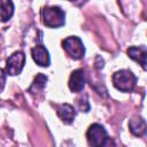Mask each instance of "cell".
<instances>
[{
	"label": "cell",
	"instance_id": "8fae6325",
	"mask_svg": "<svg viewBox=\"0 0 147 147\" xmlns=\"http://www.w3.org/2000/svg\"><path fill=\"white\" fill-rule=\"evenodd\" d=\"M14 14V3L8 0L0 1V20L2 22H7Z\"/></svg>",
	"mask_w": 147,
	"mask_h": 147
},
{
	"label": "cell",
	"instance_id": "30bf717a",
	"mask_svg": "<svg viewBox=\"0 0 147 147\" xmlns=\"http://www.w3.org/2000/svg\"><path fill=\"white\" fill-rule=\"evenodd\" d=\"M129 127H130V131L134 136L141 137L146 132V121L142 117H140V116H136V117L130 119Z\"/></svg>",
	"mask_w": 147,
	"mask_h": 147
},
{
	"label": "cell",
	"instance_id": "3957f363",
	"mask_svg": "<svg viewBox=\"0 0 147 147\" xmlns=\"http://www.w3.org/2000/svg\"><path fill=\"white\" fill-rule=\"evenodd\" d=\"M62 47L67 52V54L74 60H80L84 57L85 47L83 45V41L76 36L65 38L62 41Z\"/></svg>",
	"mask_w": 147,
	"mask_h": 147
},
{
	"label": "cell",
	"instance_id": "6da1fadb",
	"mask_svg": "<svg viewBox=\"0 0 147 147\" xmlns=\"http://www.w3.org/2000/svg\"><path fill=\"white\" fill-rule=\"evenodd\" d=\"M42 23L48 28H60L64 24L65 14L60 7H45L41 10Z\"/></svg>",
	"mask_w": 147,
	"mask_h": 147
},
{
	"label": "cell",
	"instance_id": "9a60e30c",
	"mask_svg": "<svg viewBox=\"0 0 147 147\" xmlns=\"http://www.w3.org/2000/svg\"><path fill=\"white\" fill-rule=\"evenodd\" d=\"M5 83H6V76H5L2 69L0 68V91H2V88L5 86Z\"/></svg>",
	"mask_w": 147,
	"mask_h": 147
},
{
	"label": "cell",
	"instance_id": "7c38bea8",
	"mask_svg": "<svg viewBox=\"0 0 147 147\" xmlns=\"http://www.w3.org/2000/svg\"><path fill=\"white\" fill-rule=\"evenodd\" d=\"M46 83H47V77L45 75H42V74L37 75V77L34 78L33 83L29 87V92L32 93V94H36V93L42 91L44 87L46 86Z\"/></svg>",
	"mask_w": 147,
	"mask_h": 147
},
{
	"label": "cell",
	"instance_id": "52a82bcc",
	"mask_svg": "<svg viewBox=\"0 0 147 147\" xmlns=\"http://www.w3.org/2000/svg\"><path fill=\"white\" fill-rule=\"evenodd\" d=\"M31 54H32L34 62L37 64H39L40 67H48L49 65V62H51L49 54H48V51L42 45H38V46L33 47L31 49Z\"/></svg>",
	"mask_w": 147,
	"mask_h": 147
},
{
	"label": "cell",
	"instance_id": "5bb4252c",
	"mask_svg": "<svg viewBox=\"0 0 147 147\" xmlns=\"http://www.w3.org/2000/svg\"><path fill=\"white\" fill-rule=\"evenodd\" d=\"M99 147H116V145H115V142H114V140L111 139V138H107L106 139V141L101 145V146H99Z\"/></svg>",
	"mask_w": 147,
	"mask_h": 147
},
{
	"label": "cell",
	"instance_id": "8992f818",
	"mask_svg": "<svg viewBox=\"0 0 147 147\" xmlns=\"http://www.w3.org/2000/svg\"><path fill=\"white\" fill-rule=\"evenodd\" d=\"M85 86V74L83 69H77L71 72L69 78V88L72 92H80Z\"/></svg>",
	"mask_w": 147,
	"mask_h": 147
},
{
	"label": "cell",
	"instance_id": "7a4b0ae2",
	"mask_svg": "<svg viewBox=\"0 0 147 147\" xmlns=\"http://www.w3.org/2000/svg\"><path fill=\"white\" fill-rule=\"evenodd\" d=\"M114 86L122 92H131L137 83V77L127 69L118 70L113 76Z\"/></svg>",
	"mask_w": 147,
	"mask_h": 147
},
{
	"label": "cell",
	"instance_id": "5b68a950",
	"mask_svg": "<svg viewBox=\"0 0 147 147\" xmlns=\"http://www.w3.org/2000/svg\"><path fill=\"white\" fill-rule=\"evenodd\" d=\"M25 62V55L23 52L17 51L13 53L8 59H7V64H6V71L10 76H16L21 74Z\"/></svg>",
	"mask_w": 147,
	"mask_h": 147
},
{
	"label": "cell",
	"instance_id": "9c48e42d",
	"mask_svg": "<svg viewBox=\"0 0 147 147\" xmlns=\"http://www.w3.org/2000/svg\"><path fill=\"white\" fill-rule=\"evenodd\" d=\"M127 55L140 63V65L146 69V56H147V51H146V47L145 46H132L127 49Z\"/></svg>",
	"mask_w": 147,
	"mask_h": 147
},
{
	"label": "cell",
	"instance_id": "4fadbf2b",
	"mask_svg": "<svg viewBox=\"0 0 147 147\" xmlns=\"http://www.w3.org/2000/svg\"><path fill=\"white\" fill-rule=\"evenodd\" d=\"M78 107H79L80 111H88L90 110V105H88V101H87V98L86 96H84V100H83V98L79 99Z\"/></svg>",
	"mask_w": 147,
	"mask_h": 147
},
{
	"label": "cell",
	"instance_id": "ba28073f",
	"mask_svg": "<svg viewBox=\"0 0 147 147\" xmlns=\"http://www.w3.org/2000/svg\"><path fill=\"white\" fill-rule=\"evenodd\" d=\"M56 111H57V115L59 117L61 118V121L65 124H71L75 119V116H76V111L74 109L72 106L68 105V103H63V105H60L56 107Z\"/></svg>",
	"mask_w": 147,
	"mask_h": 147
},
{
	"label": "cell",
	"instance_id": "277c9868",
	"mask_svg": "<svg viewBox=\"0 0 147 147\" xmlns=\"http://www.w3.org/2000/svg\"><path fill=\"white\" fill-rule=\"evenodd\" d=\"M86 138H87V142L91 147H99L106 141L108 136H107L105 127L102 125L95 123L88 127V130L86 132Z\"/></svg>",
	"mask_w": 147,
	"mask_h": 147
}]
</instances>
